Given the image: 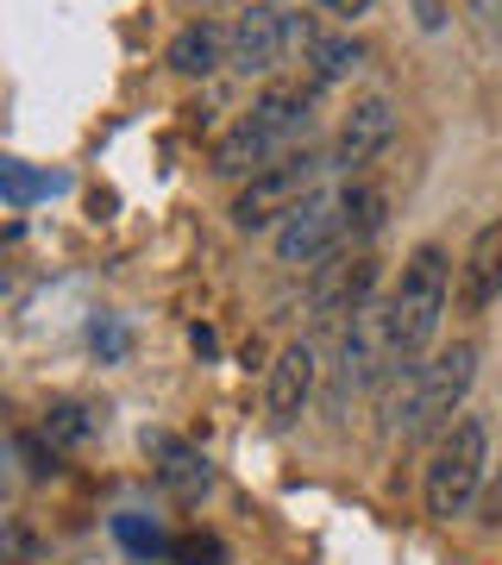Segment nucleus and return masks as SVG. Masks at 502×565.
<instances>
[{
	"mask_svg": "<svg viewBox=\"0 0 502 565\" xmlns=\"http://www.w3.org/2000/svg\"><path fill=\"white\" fill-rule=\"evenodd\" d=\"M446 302H452V264H446L440 245H415L408 264H402L396 289H389V352H396V371H415L421 352L434 345L446 321Z\"/></svg>",
	"mask_w": 502,
	"mask_h": 565,
	"instance_id": "nucleus-1",
	"label": "nucleus"
},
{
	"mask_svg": "<svg viewBox=\"0 0 502 565\" xmlns=\"http://www.w3.org/2000/svg\"><path fill=\"white\" fill-rule=\"evenodd\" d=\"M308 114H314V88H264L214 145V170L221 177H258L264 163H277L308 132Z\"/></svg>",
	"mask_w": 502,
	"mask_h": 565,
	"instance_id": "nucleus-2",
	"label": "nucleus"
},
{
	"mask_svg": "<svg viewBox=\"0 0 502 565\" xmlns=\"http://www.w3.org/2000/svg\"><path fill=\"white\" fill-rule=\"evenodd\" d=\"M471 377H478V345L471 340L446 345V352H434L427 364H415V371L402 377L396 408H389L396 427H402V440H440L446 427L459 422Z\"/></svg>",
	"mask_w": 502,
	"mask_h": 565,
	"instance_id": "nucleus-3",
	"label": "nucleus"
},
{
	"mask_svg": "<svg viewBox=\"0 0 502 565\" xmlns=\"http://www.w3.org/2000/svg\"><path fill=\"white\" fill-rule=\"evenodd\" d=\"M483 465H490V422L483 415H459L434 440V459H427V515L459 522L464 509L478 503Z\"/></svg>",
	"mask_w": 502,
	"mask_h": 565,
	"instance_id": "nucleus-4",
	"label": "nucleus"
},
{
	"mask_svg": "<svg viewBox=\"0 0 502 565\" xmlns=\"http://www.w3.org/2000/svg\"><path fill=\"white\" fill-rule=\"evenodd\" d=\"M321 170H333L314 151H282L277 163H264L258 177L233 195V226L239 233H264V226H282L308 195H321Z\"/></svg>",
	"mask_w": 502,
	"mask_h": 565,
	"instance_id": "nucleus-5",
	"label": "nucleus"
},
{
	"mask_svg": "<svg viewBox=\"0 0 502 565\" xmlns=\"http://www.w3.org/2000/svg\"><path fill=\"white\" fill-rule=\"evenodd\" d=\"M352 245V226H345V195H308V202L277 226V258L296 264V270H321Z\"/></svg>",
	"mask_w": 502,
	"mask_h": 565,
	"instance_id": "nucleus-6",
	"label": "nucleus"
},
{
	"mask_svg": "<svg viewBox=\"0 0 502 565\" xmlns=\"http://www.w3.org/2000/svg\"><path fill=\"white\" fill-rule=\"evenodd\" d=\"M389 371H396V352H389V315H383V308H364V315H352V321H345L333 396H359V390L383 384Z\"/></svg>",
	"mask_w": 502,
	"mask_h": 565,
	"instance_id": "nucleus-7",
	"label": "nucleus"
},
{
	"mask_svg": "<svg viewBox=\"0 0 502 565\" xmlns=\"http://www.w3.org/2000/svg\"><path fill=\"white\" fill-rule=\"evenodd\" d=\"M289 44H296V20L277 13V7H252V13L226 25V63L239 76H270L289 57Z\"/></svg>",
	"mask_w": 502,
	"mask_h": 565,
	"instance_id": "nucleus-8",
	"label": "nucleus"
},
{
	"mask_svg": "<svg viewBox=\"0 0 502 565\" xmlns=\"http://www.w3.org/2000/svg\"><path fill=\"white\" fill-rule=\"evenodd\" d=\"M314 384H321V364H314V345L289 340L270 364V384H264V422L270 427H296L301 408L314 403Z\"/></svg>",
	"mask_w": 502,
	"mask_h": 565,
	"instance_id": "nucleus-9",
	"label": "nucleus"
},
{
	"mask_svg": "<svg viewBox=\"0 0 502 565\" xmlns=\"http://www.w3.org/2000/svg\"><path fill=\"white\" fill-rule=\"evenodd\" d=\"M396 139V107L383 102V95H364V102H352V114L340 120V139H333V170H345V177H359L364 163L383 158V145Z\"/></svg>",
	"mask_w": 502,
	"mask_h": 565,
	"instance_id": "nucleus-10",
	"label": "nucleus"
},
{
	"mask_svg": "<svg viewBox=\"0 0 502 565\" xmlns=\"http://www.w3.org/2000/svg\"><path fill=\"white\" fill-rule=\"evenodd\" d=\"M371 289H377V258L371 252H352V258H333L314 270V315L321 321H352L371 308Z\"/></svg>",
	"mask_w": 502,
	"mask_h": 565,
	"instance_id": "nucleus-11",
	"label": "nucleus"
},
{
	"mask_svg": "<svg viewBox=\"0 0 502 565\" xmlns=\"http://www.w3.org/2000/svg\"><path fill=\"white\" fill-rule=\"evenodd\" d=\"M289 20H296V51L308 63V88H333V82H345L364 63L352 32H327V25L301 20V13H289Z\"/></svg>",
	"mask_w": 502,
	"mask_h": 565,
	"instance_id": "nucleus-12",
	"label": "nucleus"
},
{
	"mask_svg": "<svg viewBox=\"0 0 502 565\" xmlns=\"http://www.w3.org/2000/svg\"><path fill=\"white\" fill-rule=\"evenodd\" d=\"M490 302H502V214L478 226V239L459 264V308L464 315H483Z\"/></svg>",
	"mask_w": 502,
	"mask_h": 565,
	"instance_id": "nucleus-13",
	"label": "nucleus"
},
{
	"mask_svg": "<svg viewBox=\"0 0 502 565\" xmlns=\"http://www.w3.org/2000/svg\"><path fill=\"white\" fill-rule=\"evenodd\" d=\"M145 452L158 465V484L177 497V503H201L207 484H214V471H207V452H195L189 440L177 434H145Z\"/></svg>",
	"mask_w": 502,
	"mask_h": 565,
	"instance_id": "nucleus-14",
	"label": "nucleus"
},
{
	"mask_svg": "<svg viewBox=\"0 0 502 565\" xmlns=\"http://www.w3.org/2000/svg\"><path fill=\"white\" fill-rule=\"evenodd\" d=\"M226 63V32L221 25H182L177 39H170V70L177 76H207V70H221Z\"/></svg>",
	"mask_w": 502,
	"mask_h": 565,
	"instance_id": "nucleus-15",
	"label": "nucleus"
},
{
	"mask_svg": "<svg viewBox=\"0 0 502 565\" xmlns=\"http://www.w3.org/2000/svg\"><path fill=\"white\" fill-rule=\"evenodd\" d=\"M39 434L51 446H82L88 434H95V422H88V408L82 403H51L44 408V422H39Z\"/></svg>",
	"mask_w": 502,
	"mask_h": 565,
	"instance_id": "nucleus-16",
	"label": "nucleus"
},
{
	"mask_svg": "<svg viewBox=\"0 0 502 565\" xmlns=\"http://www.w3.org/2000/svg\"><path fill=\"white\" fill-rule=\"evenodd\" d=\"M345 226H352V239H371L383 226V189H364V182H345Z\"/></svg>",
	"mask_w": 502,
	"mask_h": 565,
	"instance_id": "nucleus-17",
	"label": "nucleus"
},
{
	"mask_svg": "<svg viewBox=\"0 0 502 565\" xmlns=\"http://www.w3.org/2000/svg\"><path fill=\"white\" fill-rule=\"evenodd\" d=\"M170 559L177 565H226V546L214 534H177L170 541Z\"/></svg>",
	"mask_w": 502,
	"mask_h": 565,
	"instance_id": "nucleus-18",
	"label": "nucleus"
},
{
	"mask_svg": "<svg viewBox=\"0 0 502 565\" xmlns=\"http://www.w3.org/2000/svg\"><path fill=\"white\" fill-rule=\"evenodd\" d=\"M13 452L25 459V471H32V478H51V471H57V446L44 440V434H32V427H20V434H13Z\"/></svg>",
	"mask_w": 502,
	"mask_h": 565,
	"instance_id": "nucleus-19",
	"label": "nucleus"
},
{
	"mask_svg": "<svg viewBox=\"0 0 502 565\" xmlns=\"http://www.w3.org/2000/svg\"><path fill=\"white\" fill-rule=\"evenodd\" d=\"M114 534H120V541L132 546L139 559H151V553H170V546H163V534H158V527H145L139 515H114Z\"/></svg>",
	"mask_w": 502,
	"mask_h": 565,
	"instance_id": "nucleus-20",
	"label": "nucleus"
},
{
	"mask_svg": "<svg viewBox=\"0 0 502 565\" xmlns=\"http://www.w3.org/2000/svg\"><path fill=\"white\" fill-rule=\"evenodd\" d=\"M314 7H321L327 20H345V25H352V20H364V13H371L377 0H314Z\"/></svg>",
	"mask_w": 502,
	"mask_h": 565,
	"instance_id": "nucleus-21",
	"label": "nucleus"
},
{
	"mask_svg": "<svg viewBox=\"0 0 502 565\" xmlns=\"http://www.w3.org/2000/svg\"><path fill=\"white\" fill-rule=\"evenodd\" d=\"M415 20H421L427 32H440L446 25V0H415Z\"/></svg>",
	"mask_w": 502,
	"mask_h": 565,
	"instance_id": "nucleus-22",
	"label": "nucleus"
}]
</instances>
